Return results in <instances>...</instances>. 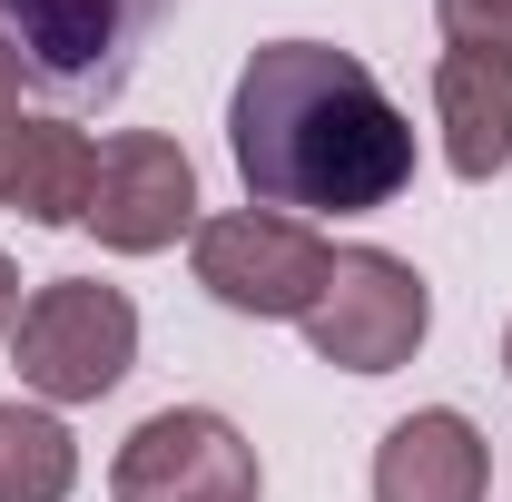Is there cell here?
<instances>
[{
	"mask_svg": "<svg viewBox=\"0 0 512 502\" xmlns=\"http://www.w3.org/2000/svg\"><path fill=\"white\" fill-rule=\"evenodd\" d=\"M227 148L247 207L276 217H375L414 188V119L335 40H266L237 69Z\"/></svg>",
	"mask_w": 512,
	"mask_h": 502,
	"instance_id": "1",
	"label": "cell"
},
{
	"mask_svg": "<svg viewBox=\"0 0 512 502\" xmlns=\"http://www.w3.org/2000/svg\"><path fill=\"white\" fill-rule=\"evenodd\" d=\"M10 365L50 414L60 404H99L138 365V306L119 286H99V276H50L10 325Z\"/></svg>",
	"mask_w": 512,
	"mask_h": 502,
	"instance_id": "2",
	"label": "cell"
},
{
	"mask_svg": "<svg viewBox=\"0 0 512 502\" xmlns=\"http://www.w3.org/2000/svg\"><path fill=\"white\" fill-rule=\"evenodd\" d=\"M178 0H0V40L20 79H40L50 99L89 109V99H119L138 50L158 40Z\"/></svg>",
	"mask_w": 512,
	"mask_h": 502,
	"instance_id": "3",
	"label": "cell"
},
{
	"mask_svg": "<svg viewBox=\"0 0 512 502\" xmlns=\"http://www.w3.org/2000/svg\"><path fill=\"white\" fill-rule=\"evenodd\" d=\"M296 325H306V345H316L325 365H345V375H394V365H414V345H424V325H434V286L394 247H335L316 306L296 315Z\"/></svg>",
	"mask_w": 512,
	"mask_h": 502,
	"instance_id": "4",
	"label": "cell"
},
{
	"mask_svg": "<svg viewBox=\"0 0 512 502\" xmlns=\"http://www.w3.org/2000/svg\"><path fill=\"white\" fill-rule=\"evenodd\" d=\"M197 286L227 315H306L325 286V247L306 217H276V207H227V217H197Z\"/></svg>",
	"mask_w": 512,
	"mask_h": 502,
	"instance_id": "5",
	"label": "cell"
},
{
	"mask_svg": "<svg viewBox=\"0 0 512 502\" xmlns=\"http://www.w3.org/2000/svg\"><path fill=\"white\" fill-rule=\"evenodd\" d=\"M109 493L119 502H256L266 473H256V443L237 434L227 414L168 404V414H148V424L119 443Z\"/></svg>",
	"mask_w": 512,
	"mask_h": 502,
	"instance_id": "6",
	"label": "cell"
},
{
	"mask_svg": "<svg viewBox=\"0 0 512 502\" xmlns=\"http://www.w3.org/2000/svg\"><path fill=\"white\" fill-rule=\"evenodd\" d=\"M79 227H99V247L109 256H158L197 237V168L188 148L168 138V128H119L109 148H99V178H89V217Z\"/></svg>",
	"mask_w": 512,
	"mask_h": 502,
	"instance_id": "7",
	"label": "cell"
},
{
	"mask_svg": "<svg viewBox=\"0 0 512 502\" xmlns=\"http://www.w3.org/2000/svg\"><path fill=\"white\" fill-rule=\"evenodd\" d=\"M483 493H493V443L453 404H424L375 443V502H483Z\"/></svg>",
	"mask_w": 512,
	"mask_h": 502,
	"instance_id": "8",
	"label": "cell"
},
{
	"mask_svg": "<svg viewBox=\"0 0 512 502\" xmlns=\"http://www.w3.org/2000/svg\"><path fill=\"white\" fill-rule=\"evenodd\" d=\"M89 178H99V138L69 119H20L0 138V207L30 217V227H79Z\"/></svg>",
	"mask_w": 512,
	"mask_h": 502,
	"instance_id": "9",
	"label": "cell"
},
{
	"mask_svg": "<svg viewBox=\"0 0 512 502\" xmlns=\"http://www.w3.org/2000/svg\"><path fill=\"white\" fill-rule=\"evenodd\" d=\"M434 128H444L453 178H503L512 168V60H483V50H444L434 60Z\"/></svg>",
	"mask_w": 512,
	"mask_h": 502,
	"instance_id": "10",
	"label": "cell"
},
{
	"mask_svg": "<svg viewBox=\"0 0 512 502\" xmlns=\"http://www.w3.org/2000/svg\"><path fill=\"white\" fill-rule=\"evenodd\" d=\"M79 443L50 404H0V502H69Z\"/></svg>",
	"mask_w": 512,
	"mask_h": 502,
	"instance_id": "11",
	"label": "cell"
},
{
	"mask_svg": "<svg viewBox=\"0 0 512 502\" xmlns=\"http://www.w3.org/2000/svg\"><path fill=\"white\" fill-rule=\"evenodd\" d=\"M453 50H483V60H512V0H434Z\"/></svg>",
	"mask_w": 512,
	"mask_h": 502,
	"instance_id": "12",
	"label": "cell"
},
{
	"mask_svg": "<svg viewBox=\"0 0 512 502\" xmlns=\"http://www.w3.org/2000/svg\"><path fill=\"white\" fill-rule=\"evenodd\" d=\"M20 89H30V79H20V60H10V40H0V138L20 128Z\"/></svg>",
	"mask_w": 512,
	"mask_h": 502,
	"instance_id": "13",
	"label": "cell"
},
{
	"mask_svg": "<svg viewBox=\"0 0 512 502\" xmlns=\"http://www.w3.org/2000/svg\"><path fill=\"white\" fill-rule=\"evenodd\" d=\"M20 306H30V296H20V266H10V256H0V335H10V325H20Z\"/></svg>",
	"mask_w": 512,
	"mask_h": 502,
	"instance_id": "14",
	"label": "cell"
},
{
	"mask_svg": "<svg viewBox=\"0 0 512 502\" xmlns=\"http://www.w3.org/2000/svg\"><path fill=\"white\" fill-rule=\"evenodd\" d=\"M503 365H512V325H503Z\"/></svg>",
	"mask_w": 512,
	"mask_h": 502,
	"instance_id": "15",
	"label": "cell"
}]
</instances>
